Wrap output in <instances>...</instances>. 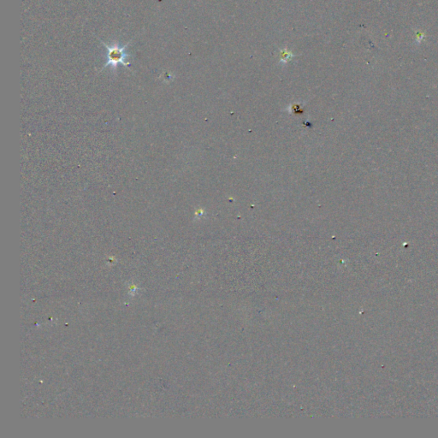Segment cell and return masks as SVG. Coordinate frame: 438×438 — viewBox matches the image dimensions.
Here are the masks:
<instances>
[{
	"label": "cell",
	"mask_w": 438,
	"mask_h": 438,
	"mask_svg": "<svg viewBox=\"0 0 438 438\" xmlns=\"http://www.w3.org/2000/svg\"><path fill=\"white\" fill-rule=\"evenodd\" d=\"M100 41L106 49L105 64L101 69V71L107 67H111V70L116 73L120 65L124 67H129L131 65L130 59L134 56L127 53V47L129 46L132 39L127 44H122L118 40H115L110 44H106L101 39H100Z\"/></svg>",
	"instance_id": "1"
}]
</instances>
